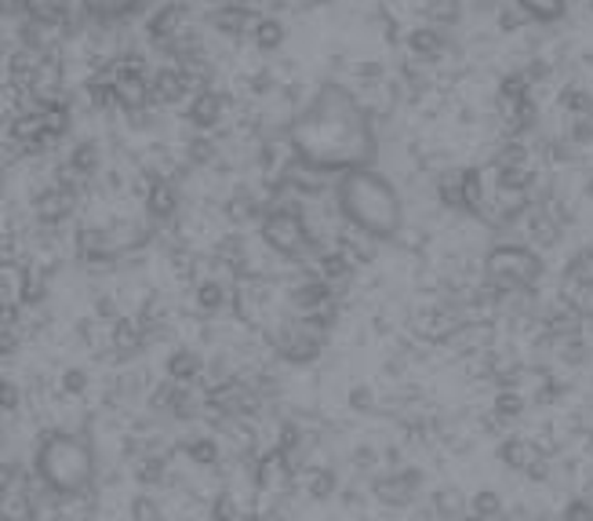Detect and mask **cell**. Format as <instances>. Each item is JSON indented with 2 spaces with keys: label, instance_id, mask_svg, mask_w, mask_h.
<instances>
[{
  "label": "cell",
  "instance_id": "4316f807",
  "mask_svg": "<svg viewBox=\"0 0 593 521\" xmlns=\"http://www.w3.org/2000/svg\"><path fill=\"white\" fill-rule=\"evenodd\" d=\"M226 4H248V0H226Z\"/></svg>",
  "mask_w": 593,
  "mask_h": 521
},
{
  "label": "cell",
  "instance_id": "484cf974",
  "mask_svg": "<svg viewBox=\"0 0 593 521\" xmlns=\"http://www.w3.org/2000/svg\"><path fill=\"white\" fill-rule=\"evenodd\" d=\"M521 22H524V11L517 8V4H513V8H507V11H502V15H499V27L507 30V33L521 27Z\"/></svg>",
  "mask_w": 593,
  "mask_h": 521
},
{
  "label": "cell",
  "instance_id": "7a4b0ae2",
  "mask_svg": "<svg viewBox=\"0 0 593 521\" xmlns=\"http://www.w3.org/2000/svg\"><path fill=\"white\" fill-rule=\"evenodd\" d=\"M335 208L357 233L372 241H394L405 230V201L397 186L372 165L335 176Z\"/></svg>",
  "mask_w": 593,
  "mask_h": 521
},
{
  "label": "cell",
  "instance_id": "8fae6325",
  "mask_svg": "<svg viewBox=\"0 0 593 521\" xmlns=\"http://www.w3.org/2000/svg\"><path fill=\"white\" fill-rule=\"evenodd\" d=\"M84 15H92L95 22H121L135 15L143 8V0H81Z\"/></svg>",
  "mask_w": 593,
  "mask_h": 521
},
{
  "label": "cell",
  "instance_id": "f1b7e54d",
  "mask_svg": "<svg viewBox=\"0 0 593 521\" xmlns=\"http://www.w3.org/2000/svg\"><path fill=\"white\" fill-rule=\"evenodd\" d=\"M313 4H327V0H313Z\"/></svg>",
  "mask_w": 593,
  "mask_h": 521
},
{
  "label": "cell",
  "instance_id": "d6986e66",
  "mask_svg": "<svg viewBox=\"0 0 593 521\" xmlns=\"http://www.w3.org/2000/svg\"><path fill=\"white\" fill-rule=\"evenodd\" d=\"M44 208V216H66L70 212V205H73V197L66 186H52V190H44L41 194V201H37Z\"/></svg>",
  "mask_w": 593,
  "mask_h": 521
},
{
  "label": "cell",
  "instance_id": "7c38bea8",
  "mask_svg": "<svg viewBox=\"0 0 593 521\" xmlns=\"http://www.w3.org/2000/svg\"><path fill=\"white\" fill-rule=\"evenodd\" d=\"M499 456H502V463L507 467H513V470H532L539 460H542V452L535 449L532 441H524V438H507L502 441V449H499Z\"/></svg>",
  "mask_w": 593,
  "mask_h": 521
},
{
  "label": "cell",
  "instance_id": "2e32d148",
  "mask_svg": "<svg viewBox=\"0 0 593 521\" xmlns=\"http://www.w3.org/2000/svg\"><path fill=\"white\" fill-rule=\"evenodd\" d=\"M459 0H423V15L434 27H456L459 22Z\"/></svg>",
  "mask_w": 593,
  "mask_h": 521
},
{
  "label": "cell",
  "instance_id": "30bf717a",
  "mask_svg": "<svg viewBox=\"0 0 593 521\" xmlns=\"http://www.w3.org/2000/svg\"><path fill=\"white\" fill-rule=\"evenodd\" d=\"M211 22H216V30L233 37V41H241L245 33H251V27H256V15L248 11V4H226L219 8L216 15H211Z\"/></svg>",
  "mask_w": 593,
  "mask_h": 521
},
{
  "label": "cell",
  "instance_id": "ffe728a7",
  "mask_svg": "<svg viewBox=\"0 0 593 521\" xmlns=\"http://www.w3.org/2000/svg\"><path fill=\"white\" fill-rule=\"evenodd\" d=\"M499 511H502V500L496 492H477L474 503L466 507V514H477V518H488V521H496Z\"/></svg>",
  "mask_w": 593,
  "mask_h": 521
},
{
  "label": "cell",
  "instance_id": "3957f363",
  "mask_svg": "<svg viewBox=\"0 0 593 521\" xmlns=\"http://www.w3.org/2000/svg\"><path fill=\"white\" fill-rule=\"evenodd\" d=\"M37 470L55 492H77L95 475V452L84 434H52L37 452Z\"/></svg>",
  "mask_w": 593,
  "mask_h": 521
},
{
  "label": "cell",
  "instance_id": "ac0fdd59",
  "mask_svg": "<svg viewBox=\"0 0 593 521\" xmlns=\"http://www.w3.org/2000/svg\"><path fill=\"white\" fill-rule=\"evenodd\" d=\"M70 168L77 171V176H92V171L98 168V146L92 139L73 146V150H70Z\"/></svg>",
  "mask_w": 593,
  "mask_h": 521
},
{
  "label": "cell",
  "instance_id": "9c48e42d",
  "mask_svg": "<svg viewBox=\"0 0 593 521\" xmlns=\"http://www.w3.org/2000/svg\"><path fill=\"white\" fill-rule=\"evenodd\" d=\"M405 44H408V52H412L415 62H437L440 55L448 52V37H445V30H440V27H434V22H423V27L408 30Z\"/></svg>",
  "mask_w": 593,
  "mask_h": 521
},
{
  "label": "cell",
  "instance_id": "ba28073f",
  "mask_svg": "<svg viewBox=\"0 0 593 521\" xmlns=\"http://www.w3.org/2000/svg\"><path fill=\"white\" fill-rule=\"evenodd\" d=\"M226 114V103L219 92L211 88H197L194 95H189V106H186V121L194 124L197 132H211L216 124L222 121Z\"/></svg>",
  "mask_w": 593,
  "mask_h": 521
},
{
  "label": "cell",
  "instance_id": "7402d4cb",
  "mask_svg": "<svg viewBox=\"0 0 593 521\" xmlns=\"http://www.w3.org/2000/svg\"><path fill=\"white\" fill-rule=\"evenodd\" d=\"M564 110L568 114H593V95L579 88V84H572V88L564 92Z\"/></svg>",
  "mask_w": 593,
  "mask_h": 521
},
{
  "label": "cell",
  "instance_id": "6da1fadb",
  "mask_svg": "<svg viewBox=\"0 0 593 521\" xmlns=\"http://www.w3.org/2000/svg\"><path fill=\"white\" fill-rule=\"evenodd\" d=\"M284 143L299 160H306L324 176L346 168L372 165L378 154L375 114L353 95L346 84L324 81L302 110L284 124Z\"/></svg>",
  "mask_w": 593,
  "mask_h": 521
},
{
  "label": "cell",
  "instance_id": "52a82bcc",
  "mask_svg": "<svg viewBox=\"0 0 593 521\" xmlns=\"http://www.w3.org/2000/svg\"><path fill=\"white\" fill-rule=\"evenodd\" d=\"M189 88H194V77H189L183 66H164L157 73H149V103L154 106L183 103Z\"/></svg>",
  "mask_w": 593,
  "mask_h": 521
},
{
  "label": "cell",
  "instance_id": "83f0119b",
  "mask_svg": "<svg viewBox=\"0 0 593 521\" xmlns=\"http://www.w3.org/2000/svg\"><path fill=\"white\" fill-rule=\"evenodd\" d=\"M586 190H590V197H593V176H590V186H586Z\"/></svg>",
  "mask_w": 593,
  "mask_h": 521
},
{
  "label": "cell",
  "instance_id": "4fadbf2b",
  "mask_svg": "<svg viewBox=\"0 0 593 521\" xmlns=\"http://www.w3.org/2000/svg\"><path fill=\"white\" fill-rule=\"evenodd\" d=\"M513 4L524 11V19L542 22V27H553L568 15V0H513Z\"/></svg>",
  "mask_w": 593,
  "mask_h": 521
},
{
  "label": "cell",
  "instance_id": "44dd1931",
  "mask_svg": "<svg viewBox=\"0 0 593 521\" xmlns=\"http://www.w3.org/2000/svg\"><path fill=\"white\" fill-rule=\"evenodd\" d=\"M524 413V398L517 390H499L496 394V416H502V419H517Z\"/></svg>",
  "mask_w": 593,
  "mask_h": 521
},
{
  "label": "cell",
  "instance_id": "d4e9b609",
  "mask_svg": "<svg viewBox=\"0 0 593 521\" xmlns=\"http://www.w3.org/2000/svg\"><path fill=\"white\" fill-rule=\"evenodd\" d=\"M437 503H440V514H448V518H456V514L466 511L462 496H459L456 489H445V492H440V496H437Z\"/></svg>",
  "mask_w": 593,
  "mask_h": 521
},
{
  "label": "cell",
  "instance_id": "603a6c76",
  "mask_svg": "<svg viewBox=\"0 0 593 521\" xmlns=\"http://www.w3.org/2000/svg\"><path fill=\"white\" fill-rule=\"evenodd\" d=\"M186 154H189V160H197V165H200V160L208 165V160L216 157V139H208V132H200L197 139H189V150Z\"/></svg>",
  "mask_w": 593,
  "mask_h": 521
},
{
  "label": "cell",
  "instance_id": "5b68a950",
  "mask_svg": "<svg viewBox=\"0 0 593 521\" xmlns=\"http://www.w3.org/2000/svg\"><path fill=\"white\" fill-rule=\"evenodd\" d=\"M262 238H267L270 248L284 256H302L310 248V230L306 219H302L295 208H273L262 222Z\"/></svg>",
  "mask_w": 593,
  "mask_h": 521
},
{
  "label": "cell",
  "instance_id": "f546056e",
  "mask_svg": "<svg viewBox=\"0 0 593 521\" xmlns=\"http://www.w3.org/2000/svg\"><path fill=\"white\" fill-rule=\"evenodd\" d=\"M590 4H593V0H590Z\"/></svg>",
  "mask_w": 593,
  "mask_h": 521
},
{
  "label": "cell",
  "instance_id": "cb8c5ba5",
  "mask_svg": "<svg viewBox=\"0 0 593 521\" xmlns=\"http://www.w3.org/2000/svg\"><path fill=\"white\" fill-rule=\"evenodd\" d=\"M350 73H353V77H357L361 84H383V77H386L383 62H357V66H353Z\"/></svg>",
  "mask_w": 593,
  "mask_h": 521
},
{
  "label": "cell",
  "instance_id": "9a60e30c",
  "mask_svg": "<svg viewBox=\"0 0 593 521\" xmlns=\"http://www.w3.org/2000/svg\"><path fill=\"white\" fill-rule=\"evenodd\" d=\"M437 197L445 208H459V212H466V201H462V168H451L445 171V176L437 179Z\"/></svg>",
  "mask_w": 593,
  "mask_h": 521
},
{
  "label": "cell",
  "instance_id": "5bb4252c",
  "mask_svg": "<svg viewBox=\"0 0 593 521\" xmlns=\"http://www.w3.org/2000/svg\"><path fill=\"white\" fill-rule=\"evenodd\" d=\"M284 22L281 19H256V27H251V41H256L259 52H277V48L284 44Z\"/></svg>",
  "mask_w": 593,
  "mask_h": 521
},
{
  "label": "cell",
  "instance_id": "e0dca14e",
  "mask_svg": "<svg viewBox=\"0 0 593 521\" xmlns=\"http://www.w3.org/2000/svg\"><path fill=\"white\" fill-rule=\"evenodd\" d=\"M175 205H179V197H175V186H171V183L157 179L154 186H149L146 208H149V212H154V216H168V212H175Z\"/></svg>",
  "mask_w": 593,
  "mask_h": 521
},
{
  "label": "cell",
  "instance_id": "8992f818",
  "mask_svg": "<svg viewBox=\"0 0 593 521\" xmlns=\"http://www.w3.org/2000/svg\"><path fill=\"white\" fill-rule=\"evenodd\" d=\"M189 8L186 4H164L154 19L146 22L149 41L157 48H168V52H183L194 41H189Z\"/></svg>",
  "mask_w": 593,
  "mask_h": 521
},
{
  "label": "cell",
  "instance_id": "277c9868",
  "mask_svg": "<svg viewBox=\"0 0 593 521\" xmlns=\"http://www.w3.org/2000/svg\"><path fill=\"white\" fill-rule=\"evenodd\" d=\"M542 278V259L528 244H496L485 256V284L496 289V295L528 292Z\"/></svg>",
  "mask_w": 593,
  "mask_h": 521
}]
</instances>
